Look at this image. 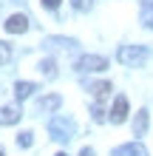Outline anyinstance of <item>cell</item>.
Instances as JSON below:
<instances>
[{"instance_id": "cell-20", "label": "cell", "mask_w": 153, "mask_h": 156, "mask_svg": "<svg viewBox=\"0 0 153 156\" xmlns=\"http://www.w3.org/2000/svg\"><path fill=\"white\" fill-rule=\"evenodd\" d=\"M0 156H6V151H3V148H0Z\"/></svg>"}, {"instance_id": "cell-21", "label": "cell", "mask_w": 153, "mask_h": 156, "mask_svg": "<svg viewBox=\"0 0 153 156\" xmlns=\"http://www.w3.org/2000/svg\"><path fill=\"white\" fill-rule=\"evenodd\" d=\"M57 156H68V153H57Z\"/></svg>"}, {"instance_id": "cell-14", "label": "cell", "mask_w": 153, "mask_h": 156, "mask_svg": "<svg viewBox=\"0 0 153 156\" xmlns=\"http://www.w3.org/2000/svg\"><path fill=\"white\" fill-rule=\"evenodd\" d=\"M17 145H20V148H31V145H34V133L31 131H23L20 136H17Z\"/></svg>"}, {"instance_id": "cell-4", "label": "cell", "mask_w": 153, "mask_h": 156, "mask_svg": "<svg viewBox=\"0 0 153 156\" xmlns=\"http://www.w3.org/2000/svg\"><path fill=\"white\" fill-rule=\"evenodd\" d=\"M125 119H128V97L119 94L113 99V108H111V122L113 125H122Z\"/></svg>"}, {"instance_id": "cell-7", "label": "cell", "mask_w": 153, "mask_h": 156, "mask_svg": "<svg viewBox=\"0 0 153 156\" xmlns=\"http://www.w3.org/2000/svg\"><path fill=\"white\" fill-rule=\"evenodd\" d=\"M26 29H29V17H26V14H12L6 20V31L9 34H23Z\"/></svg>"}, {"instance_id": "cell-12", "label": "cell", "mask_w": 153, "mask_h": 156, "mask_svg": "<svg viewBox=\"0 0 153 156\" xmlns=\"http://www.w3.org/2000/svg\"><path fill=\"white\" fill-rule=\"evenodd\" d=\"M88 91H91V94L96 97V102H102V99H105V94L111 91V82H91V85H88Z\"/></svg>"}, {"instance_id": "cell-15", "label": "cell", "mask_w": 153, "mask_h": 156, "mask_svg": "<svg viewBox=\"0 0 153 156\" xmlns=\"http://www.w3.org/2000/svg\"><path fill=\"white\" fill-rule=\"evenodd\" d=\"M91 116H94V122H105V108H102V102H94Z\"/></svg>"}, {"instance_id": "cell-9", "label": "cell", "mask_w": 153, "mask_h": 156, "mask_svg": "<svg viewBox=\"0 0 153 156\" xmlns=\"http://www.w3.org/2000/svg\"><path fill=\"white\" fill-rule=\"evenodd\" d=\"M148 122H150V116H148L145 108H142V111H136V116H133V136H145Z\"/></svg>"}, {"instance_id": "cell-3", "label": "cell", "mask_w": 153, "mask_h": 156, "mask_svg": "<svg viewBox=\"0 0 153 156\" xmlns=\"http://www.w3.org/2000/svg\"><path fill=\"white\" fill-rule=\"evenodd\" d=\"M105 68H108V60L99 54H82L77 60V71H105Z\"/></svg>"}, {"instance_id": "cell-16", "label": "cell", "mask_w": 153, "mask_h": 156, "mask_svg": "<svg viewBox=\"0 0 153 156\" xmlns=\"http://www.w3.org/2000/svg\"><path fill=\"white\" fill-rule=\"evenodd\" d=\"M12 60V48H9L6 43H0V66H3V62H9Z\"/></svg>"}, {"instance_id": "cell-10", "label": "cell", "mask_w": 153, "mask_h": 156, "mask_svg": "<svg viewBox=\"0 0 153 156\" xmlns=\"http://www.w3.org/2000/svg\"><path fill=\"white\" fill-rule=\"evenodd\" d=\"M34 91H37V85H34V82H17V85H14V97L23 102V99H29Z\"/></svg>"}, {"instance_id": "cell-19", "label": "cell", "mask_w": 153, "mask_h": 156, "mask_svg": "<svg viewBox=\"0 0 153 156\" xmlns=\"http://www.w3.org/2000/svg\"><path fill=\"white\" fill-rule=\"evenodd\" d=\"M79 156H94V148H82V151H79Z\"/></svg>"}, {"instance_id": "cell-18", "label": "cell", "mask_w": 153, "mask_h": 156, "mask_svg": "<svg viewBox=\"0 0 153 156\" xmlns=\"http://www.w3.org/2000/svg\"><path fill=\"white\" fill-rule=\"evenodd\" d=\"M43 6H46V9H51V12H54V9L60 6V0H43Z\"/></svg>"}, {"instance_id": "cell-13", "label": "cell", "mask_w": 153, "mask_h": 156, "mask_svg": "<svg viewBox=\"0 0 153 156\" xmlns=\"http://www.w3.org/2000/svg\"><path fill=\"white\" fill-rule=\"evenodd\" d=\"M40 74L48 77V80H54V77H57V62H54V60H43L40 62Z\"/></svg>"}, {"instance_id": "cell-8", "label": "cell", "mask_w": 153, "mask_h": 156, "mask_svg": "<svg viewBox=\"0 0 153 156\" xmlns=\"http://www.w3.org/2000/svg\"><path fill=\"white\" fill-rule=\"evenodd\" d=\"M62 105V97L60 94H48V97H43L37 108H40V114H51V111H57V108Z\"/></svg>"}, {"instance_id": "cell-17", "label": "cell", "mask_w": 153, "mask_h": 156, "mask_svg": "<svg viewBox=\"0 0 153 156\" xmlns=\"http://www.w3.org/2000/svg\"><path fill=\"white\" fill-rule=\"evenodd\" d=\"M71 6H74L77 12H88V9H91V0H71Z\"/></svg>"}, {"instance_id": "cell-2", "label": "cell", "mask_w": 153, "mask_h": 156, "mask_svg": "<svg viewBox=\"0 0 153 156\" xmlns=\"http://www.w3.org/2000/svg\"><path fill=\"white\" fill-rule=\"evenodd\" d=\"M116 57H119L122 66H128V68H139L142 62H145V57H148V48H145V45H119Z\"/></svg>"}, {"instance_id": "cell-1", "label": "cell", "mask_w": 153, "mask_h": 156, "mask_svg": "<svg viewBox=\"0 0 153 156\" xmlns=\"http://www.w3.org/2000/svg\"><path fill=\"white\" fill-rule=\"evenodd\" d=\"M48 133L54 142H71L74 139V119L71 116H54L48 122Z\"/></svg>"}, {"instance_id": "cell-5", "label": "cell", "mask_w": 153, "mask_h": 156, "mask_svg": "<svg viewBox=\"0 0 153 156\" xmlns=\"http://www.w3.org/2000/svg\"><path fill=\"white\" fill-rule=\"evenodd\" d=\"M111 156H148V148L142 142H128V145H119V148H113Z\"/></svg>"}, {"instance_id": "cell-11", "label": "cell", "mask_w": 153, "mask_h": 156, "mask_svg": "<svg viewBox=\"0 0 153 156\" xmlns=\"http://www.w3.org/2000/svg\"><path fill=\"white\" fill-rule=\"evenodd\" d=\"M139 20L145 29H153V3L150 0H142V14H139Z\"/></svg>"}, {"instance_id": "cell-6", "label": "cell", "mask_w": 153, "mask_h": 156, "mask_svg": "<svg viewBox=\"0 0 153 156\" xmlns=\"http://www.w3.org/2000/svg\"><path fill=\"white\" fill-rule=\"evenodd\" d=\"M20 105H3L0 108V125H14V122H20Z\"/></svg>"}]
</instances>
